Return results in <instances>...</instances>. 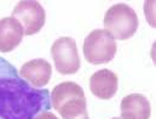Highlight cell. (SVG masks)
Returning <instances> with one entry per match:
<instances>
[{"instance_id": "1", "label": "cell", "mask_w": 156, "mask_h": 119, "mask_svg": "<svg viewBox=\"0 0 156 119\" xmlns=\"http://www.w3.org/2000/svg\"><path fill=\"white\" fill-rule=\"evenodd\" d=\"M138 24L139 21L136 11L126 4L113 5L104 15L105 31L114 39H129L136 34Z\"/></svg>"}, {"instance_id": "2", "label": "cell", "mask_w": 156, "mask_h": 119, "mask_svg": "<svg viewBox=\"0 0 156 119\" xmlns=\"http://www.w3.org/2000/svg\"><path fill=\"white\" fill-rule=\"evenodd\" d=\"M116 51V41L105 29L92 31L83 41V56L92 65L110 62Z\"/></svg>"}, {"instance_id": "3", "label": "cell", "mask_w": 156, "mask_h": 119, "mask_svg": "<svg viewBox=\"0 0 156 119\" xmlns=\"http://www.w3.org/2000/svg\"><path fill=\"white\" fill-rule=\"evenodd\" d=\"M51 55L56 69L61 74H74L80 68L76 41L70 37H61L51 47Z\"/></svg>"}, {"instance_id": "4", "label": "cell", "mask_w": 156, "mask_h": 119, "mask_svg": "<svg viewBox=\"0 0 156 119\" xmlns=\"http://www.w3.org/2000/svg\"><path fill=\"white\" fill-rule=\"evenodd\" d=\"M12 17L22 24L24 35H33L44 27L46 13L39 1L22 0L13 7Z\"/></svg>"}, {"instance_id": "5", "label": "cell", "mask_w": 156, "mask_h": 119, "mask_svg": "<svg viewBox=\"0 0 156 119\" xmlns=\"http://www.w3.org/2000/svg\"><path fill=\"white\" fill-rule=\"evenodd\" d=\"M117 76L110 69H99L90 78L91 92L101 100H110L116 95Z\"/></svg>"}, {"instance_id": "6", "label": "cell", "mask_w": 156, "mask_h": 119, "mask_svg": "<svg viewBox=\"0 0 156 119\" xmlns=\"http://www.w3.org/2000/svg\"><path fill=\"white\" fill-rule=\"evenodd\" d=\"M24 31L22 24L11 17H4L0 20V51L10 52L15 50L22 41Z\"/></svg>"}, {"instance_id": "7", "label": "cell", "mask_w": 156, "mask_h": 119, "mask_svg": "<svg viewBox=\"0 0 156 119\" xmlns=\"http://www.w3.org/2000/svg\"><path fill=\"white\" fill-rule=\"evenodd\" d=\"M121 119H149L151 107L149 100L142 94H129L121 101Z\"/></svg>"}, {"instance_id": "8", "label": "cell", "mask_w": 156, "mask_h": 119, "mask_svg": "<svg viewBox=\"0 0 156 119\" xmlns=\"http://www.w3.org/2000/svg\"><path fill=\"white\" fill-rule=\"evenodd\" d=\"M20 73H21L22 78L29 81L33 86L42 87L51 79L52 67L46 60L35 58V60L26 62L21 67Z\"/></svg>"}, {"instance_id": "9", "label": "cell", "mask_w": 156, "mask_h": 119, "mask_svg": "<svg viewBox=\"0 0 156 119\" xmlns=\"http://www.w3.org/2000/svg\"><path fill=\"white\" fill-rule=\"evenodd\" d=\"M56 111L63 119H90L86 107V97L78 96L62 103Z\"/></svg>"}, {"instance_id": "10", "label": "cell", "mask_w": 156, "mask_h": 119, "mask_svg": "<svg viewBox=\"0 0 156 119\" xmlns=\"http://www.w3.org/2000/svg\"><path fill=\"white\" fill-rule=\"evenodd\" d=\"M34 119H58L53 113H51V112H42V113H40L39 116H37Z\"/></svg>"}, {"instance_id": "11", "label": "cell", "mask_w": 156, "mask_h": 119, "mask_svg": "<svg viewBox=\"0 0 156 119\" xmlns=\"http://www.w3.org/2000/svg\"><path fill=\"white\" fill-rule=\"evenodd\" d=\"M112 119H121V118H117V117H115V118H112Z\"/></svg>"}]
</instances>
